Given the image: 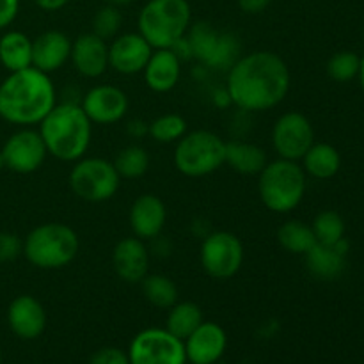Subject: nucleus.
Here are the masks:
<instances>
[{"label": "nucleus", "mask_w": 364, "mask_h": 364, "mask_svg": "<svg viewBox=\"0 0 364 364\" xmlns=\"http://www.w3.org/2000/svg\"><path fill=\"white\" fill-rule=\"evenodd\" d=\"M291 84L290 68L281 55L267 50L240 55L228 70L226 92L231 105L244 112H265L279 105Z\"/></svg>", "instance_id": "obj_1"}, {"label": "nucleus", "mask_w": 364, "mask_h": 364, "mask_svg": "<svg viewBox=\"0 0 364 364\" xmlns=\"http://www.w3.org/2000/svg\"><path fill=\"white\" fill-rule=\"evenodd\" d=\"M57 105V91L50 75L25 68L7 75L0 84V117L18 127H32Z\"/></svg>", "instance_id": "obj_2"}, {"label": "nucleus", "mask_w": 364, "mask_h": 364, "mask_svg": "<svg viewBox=\"0 0 364 364\" xmlns=\"http://www.w3.org/2000/svg\"><path fill=\"white\" fill-rule=\"evenodd\" d=\"M38 132L48 155L60 162H77L91 146L92 123L80 103L60 102L39 123Z\"/></svg>", "instance_id": "obj_3"}, {"label": "nucleus", "mask_w": 364, "mask_h": 364, "mask_svg": "<svg viewBox=\"0 0 364 364\" xmlns=\"http://www.w3.org/2000/svg\"><path fill=\"white\" fill-rule=\"evenodd\" d=\"M80 251V238L63 223H45L28 231L21 255L41 270H59L70 265Z\"/></svg>", "instance_id": "obj_4"}, {"label": "nucleus", "mask_w": 364, "mask_h": 364, "mask_svg": "<svg viewBox=\"0 0 364 364\" xmlns=\"http://www.w3.org/2000/svg\"><path fill=\"white\" fill-rule=\"evenodd\" d=\"M192 23L188 0H148L139 13V34L153 50L171 48L187 34Z\"/></svg>", "instance_id": "obj_5"}, {"label": "nucleus", "mask_w": 364, "mask_h": 364, "mask_svg": "<svg viewBox=\"0 0 364 364\" xmlns=\"http://www.w3.org/2000/svg\"><path fill=\"white\" fill-rule=\"evenodd\" d=\"M302 166L294 160L277 159L267 162L258 174V194L263 205L274 213H290L297 208L308 187Z\"/></svg>", "instance_id": "obj_6"}, {"label": "nucleus", "mask_w": 364, "mask_h": 364, "mask_svg": "<svg viewBox=\"0 0 364 364\" xmlns=\"http://www.w3.org/2000/svg\"><path fill=\"white\" fill-rule=\"evenodd\" d=\"M173 162L183 176H208L226 164V141L210 130L187 132L176 142Z\"/></svg>", "instance_id": "obj_7"}, {"label": "nucleus", "mask_w": 364, "mask_h": 364, "mask_svg": "<svg viewBox=\"0 0 364 364\" xmlns=\"http://www.w3.org/2000/svg\"><path fill=\"white\" fill-rule=\"evenodd\" d=\"M192 59L213 71H228L240 59V41L230 31H219L210 21L191 23L185 34Z\"/></svg>", "instance_id": "obj_8"}, {"label": "nucleus", "mask_w": 364, "mask_h": 364, "mask_svg": "<svg viewBox=\"0 0 364 364\" xmlns=\"http://www.w3.org/2000/svg\"><path fill=\"white\" fill-rule=\"evenodd\" d=\"M70 187L77 198L87 203H105L117 194L121 176L112 162L100 156H82L71 167Z\"/></svg>", "instance_id": "obj_9"}, {"label": "nucleus", "mask_w": 364, "mask_h": 364, "mask_svg": "<svg viewBox=\"0 0 364 364\" xmlns=\"http://www.w3.org/2000/svg\"><path fill=\"white\" fill-rule=\"evenodd\" d=\"M199 262L206 276L226 281L237 276L244 263V245L231 231H212L203 238Z\"/></svg>", "instance_id": "obj_10"}, {"label": "nucleus", "mask_w": 364, "mask_h": 364, "mask_svg": "<svg viewBox=\"0 0 364 364\" xmlns=\"http://www.w3.org/2000/svg\"><path fill=\"white\" fill-rule=\"evenodd\" d=\"M130 364H185L183 341L167 329H144L132 340L128 348Z\"/></svg>", "instance_id": "obj_11"}, {"label": "nucleus", "mask_w": 364, "mask_h": 364, "mask_svg": "<svg viewBox=\"0 0 364 364\" xmlns=\"http://www.w3.org/2000/svg\"><path fill=\"white\" fill-rule=\"evenodd\" d=\"M315 142L313 124L304 114L290 112L281 114L272 127V146L279 159L299 162Z\"/></svg>", "instance_id": "obj_12"}, {"label": "nucleus", "mask_w": 364, "mask_h": 364, "mask_svg": "<svg viewBox=\"0 0 364 364\" xmlns=\"http://www.w3.org/2000/svg\"><path fill=\"white\" fill-rule=\"evenodd\" d=\"M0 151L6 160V169L18 174L36 173L48 156L39 132L28 127H23L9 135Z\"/></svg>", "instance_id": "obj_13"}, {"label": "nucleus", "mask_w": 364, "mask_h": 364, "mask_svg": "<svg viewBox=\"0 0 364 364\" xmlns=\"http://www.w3.org/2000/svg\"><path fill=\"white\" fill-rule=\"evenodd\" d=\"M128 96L123 89L100 84L89 89L80 100V107L92 124H114L128 112Z\"/></svg>", "instance_id": "obj_14"}, {"label": "nucleus", "mask_w": 364, "mask_h": 364, "mask_svg": "<svg viewBox=\"0 0 364 364\" xmlns=\"http://www.w3.org/2000/svg\"><path fill=\"white\" fill-rule=\"evenodd\" d=\"M153 46L139 32L117 34L109 45V68L121 75L142 73Z\"/></svg>", "instance_id": "obj_15"}, {"label": "nucleus", "mask_w": 364, "mask_h": 364, "mask_svg": "<svg viewBox=\"0 0 364 364\" xmlns=\"http://www.w3.org/2000/svg\"><path fill=\"white\" fill-rule=\"evenodd\" d=\"M112 267L121 281L128 284H141L149 270V251L144 240L137 237L121 238L114 245Z\"/></svg>", "instance_id": "obj_16"}, {"label": "nucleus", "mask_w": 364, "mask_h": 364, "mask_svg": "<svg viewBox=\"0 0 364 364\" xmlns=\"http://www.w3.org/2000/svg\"><path fill=\"white\" fill-rule=\"evenodd\" d=\"M70 60L82 77H102L109 70V43L92 32L80 34L71 43Z\"/></svg>", "instance_id": "obj_17"}, {"label": "nucleus", "mask_w": 364, "mask_h": 364, "mask_svg": "<svg viewBox=\"0 0 364 364\" xmlns=\"http://www.w3.org/2000/svg\"><path fill=\"white\" fill-rule=\"evenodd\" d=\"M130 228L134 237L141 240H155L160 237L167 223V208L155 194H142L130 206Z\"/></svg>", "instance_id": "obj_18"}, {"label": "nucleus", "mask_w": 364, "mask_h": 364, "mask_svg": "<svg viewBox=\"0 0 364 364\" xmlns=\"http://www.w3.org/2000/svg\"><path fill=\"white\" fill-rule=\"evenodd\" d=\"M183 345L188 363L215 364L226 352L228 334L219 323L203 322Z\"/></svg>", "instance_id": "obj_19"}, {"label": "nucleus", "mask_w": 364, "mask_h": 364, "mask_svg": "<svg viewBox=\"0 0 364 364\" xmlns=\"http://www.w3.org/2000/svg\"><path fill=\"white\" fill-rule=\"evenodd\" d=\"M7 323L20 340H36L45 333L46 311L32 295H18L7 308Z\"/></svg>", "instance_id": "obj_20"}, {"label": "nucleus", "mask_w": 364, "mask_h": 364, "mask_svg": "<svg viewBox=\"0 0 364 364\" xmlns=\"http://www.w3.org/2000/svg\"><path fill=\"white\" fill-rule=\"evenodd\" d=\"M71 39L60 31H45L32 39V68L50 75L59 71L71 57Z\"/></svg>", "instance_id": "obj_21"}, {"label": "nucleus", "mask_w": 364, "mask_h": 364, "mask_svg": "<svg viewBox=\"0 0 364 364\" xmlns=\"http://www.w3.org/2000/svg\"><path fill=\"white\" fill-rule=\"evenodd\" d=\"M348 249H350V244L347 238H341L334 245L315 244L304 255L306 267L316 279H336L343 274L345 265H347Z\"/></svg>", "instance_id": "obj_22"}, {"label": "nucleus", "mask_w": 364, "mask_h": 364, "mask_svg": "<svg viewBox=\"0 0 364 364\" xmlns=\"http://www.w3.org/2000/svg\"><path fill=\"white\" fill-rule=\"evenodd\" d=\"M183 60L171 48L153 50L144 71V82L153 92H169L178 85L181 78Z\"/></svg>", "instance_id": "obj_23"}, {"label": "nucleus", "mask_w": 364, "mask_h": 364, "mask_svg": "<svg viewBox=\"0 0 364 364\" xmlns=\"http://www.w3.org/2000/svg\"><path fill=\"white\" fill-rule=\"evenodd\" d=\"M265 149L258 144L247 141H228L226 142V164L238 174L245 176H258L267 166Z\"/></svg>", "instance_id": "obj_24"}, {"label": "nucleus", "mask_w": 364, "mask_h": 364, "mask_svg": "<svg viewBox=\"0 0 364 364\" xmlns=\"http://www.w3.org/2000/svg\"><path fill=\"white\" fill-rule=\"evenodd\" d=\"M301 160L306 176L315 180H331L341 167L340 151L327 142H313Z\"/></svg>", "instance_id": "obj_25"}, {"label": "nucleus", "mask_w": 364, "mask_h": 364, "mask_svg": "<svg viewBox=\"0 0 364 364\" xmlns=\"http://www.w3.org/2000/svg\"><path fill=\"white\" fill-rule=\"evenodd\" d=\"M0 64L9 73L32 66V39L20 31L0 36Z\"/></svg>", "instance_id": "obj_26"}, {"label": "nucleus", "mask_w": 364, "mask_h": 364, "mask_svg": "<svg viewBox=\"0 0 364 364\" xmlns=\"http://www.w3.org/2000/svg\"><path fill=\"white\" fill-rule=\"evenodd\" d=\"M203 322V311L196 302L178 301L173 308H169L166 329L178 340L185 341Z\"/></svg>", "instance_id": "obj_27"}, {"label": "nucleus", "mask_w": 364, "mask_h": 364, "mask_svg": "<svg viewBox=\"0 0 364 364\" xmlns=\"http://www.w3.org/2000/svg\"><path fill=\"white\" fill-rule=\"evenodd\" d=\"M277 242L284 251L304 256L316 244V238L311 224H306L302 220H287L277 230Z\"/></svg>", "instance_id": "obj_28"}, {"label": "nucleus", "mask_w": 364, "mask_h": 364, "mask_svg": "<svg viewBox=\"0 0 364 364\" xmlns=\"http://www.w3.org/2000/svg\"><path fill=\"white\" fill-rule=\"evenodd\" d=\"M146 301L159 309H169L178 302V287L164 274H148L141 281Z\"/></svg>", "instance_id": "obj_29"}, {"label": "nucleus", "mask_w": 364, "mask_h": 364, "mask_svg": "<svg viewBox=\"0 0 364 364\" xmlns=\"http://www.w3.org/2000/svg\"><path fill=\"white\" fill-rule=\"evenodd\" d=\"M112 164L121 180L123 178L124 180H135V178L144 176L146 171L149 169V153L139 144L127 146L117 153Z\"/></svg>", "instance_id": "obj_30"}, {"label": "nucleus", "mask_w": 364, "mask_h": 364, "mask_svg": "<svg viewBox=\"0 0 364 364\" xmlns=\"http://www.w3.org/2000/svg\"><path fill=\"white\" fill-rule=\"evenodd\" d=\"M311 230L315 233L316 244L334 245L345 238V220L334 210H323L313 219Z\"/></svg>", "instance_id": "obj_31"}, {"label": "nucleus", "mask_w": 364, "mask_h": 364, "mask_svg": "<svg viewBox=\"0 0 364 364\" xmlns=\"http://www.w3.org/2000/svg\"><path fill=\"white\" fill-rule=\"evenodd\" d=\"M187 134V121L180 114H164L149 123L148 135L160 144L178 142Z\"/></svg>", "instance_id": "obj_32"}, {"label": "nucleus", "mask_w": 364, "mask_h": 364, "mask_svg": "<svg viewBox=\"0 0 364 364\" xmlns=\"http://www.w3.org/2000/svg\"><path fill=\"white\" fill-rule=\"evenodd\" d=\"M359 68H361V57L350 50L336 52L327 60V75L334 82H341V84L358 78Z\"/></svg>", "instance_id": "obj_33"}, {"label": "nucleus", "mask_w": 364, "mask_h": 364, "mask_svg": "<svg viewBox=\"0 0 364 364\" xmlns=\"http://www.w3.org/2000/svg\"><path fill=\"white\" fill-rule=\"evenodd\" d=\"M121 27H123V14H121V7L110 6L105 4L103 7H100L98 11L92 16V34H96L98 38L105 39H114L119 34Z\"/></svg>", "instance_id": "obj_34"}, {"label": "nucleus", "mask_w": 364, "mask_h": 364, "mask_svg": "<svg viewBox=\"0 0 364 364\" xmlns=\"http://www.w3.org/2000/svg\"><path fill=\"white\" fill-rule=\"evenodd\" d=\"M23 251V240L18 235L0 231V263L16 259Z\"/></svg>", "instance_id": "obj_35"}, {"label": "nucleus", "mask_w": 364, "mask_h": 364, "mask_svg": "<svg viewBox=\"0 0 364 364\" xmlns=\"http://www.w3.org/2000/svg\"><path fill=\"white\" fill-rule=\"evenodd\" d=\"M89 364H130L128 354L117 347H103L89 359Z\"/></svg>", "instance_id": "obj_36"}, {"label": "nucleus", "mask_w": 364, "mask_h": 364, "mask_svg": "<svg viewBox=\"0 0 364 364\" xmlns=\"http://www.w3.org/2000/svg\"><path fill=\"white\" fill-rule=\"evenodd\" d=\"M20 0H0V31L9 27L18 16Z\"/></svg>", "instance_id": "obj_37"}, {"label": "nucleus", "mask_w": 364, "mask_h": 364, "mask_svg": "<svg viewBox=\"0 0 364 364\" xmlns=\"http://www.w3.org/2000/svg\"><path fill=\"white\" fill-rule=\"evenodd\" d=\"M272 0H237L238 7L245 14H259L270 6Z\"/></svg>", "instance_id": "obj_38"}, {"label": "nucleus", "mask_w": 364, "mask_h": 364, "mask_svg": "<svg viewBox=\"0 0 364 364\" xmlns=\"http://www.w3.org/2000/svg\"><path fill=\"white\" fill-rule=\"evenodd\" d=\"M36 6L46 13H55V11L64 9L70 4V0H34Z\"/></svg>", "instance_id": "obj_39"}, {"label": "nucleus", "mask_w": 364, "mask_h": 364, "mask_svg": "<svg viewBox=\"0 0 364 364\" xmlns=\"http://www.w3.org/2000/svg\"><path fill=\"white\" fill-rule=\"evenodd\" d=\"M149 132V123L142 119H134L128 123V134L134 135V137H144Z\"/></svg>", "instance_id": "obj_40"}, {"label": "nucleus", "mask_w": 364, "mask_h": 364, "mask_svg": "<svg viewBox=\"0 0 364 364\" xmlns=\"http://www.w3.org/2000/svg\"><path fill=\"white\" fill-rule=\"evenodd\" d=\"M135 0H105V4H110V6H116V7H124V6H130L134 4Z\"/></svg>", "instance_id": "obj_41"}, {"label": "nucleus", "mask_w": 364, "mask_h": 364, "mask_svg": "<svg viewBox=\"0 0 364 364\" xmlns=\"http://www.w3.org/2000/svg\"><path fill=\"white\" fill-rule=\"evenodd\" d=\"M359 82H361V87L364 91V57H361V68H359Z\"/></svg>", "instance_id": "obj_42"}, {"label": "nucleus", "mask_w": 364, "mask_h": 364, "mask_svg": "<svg viewBox=\"0 0 364 364\" xmlns=\"http://www.w3.org/2000/svg\"><path fill=\"white\" fill-rule=\"evenodd\" d=\"M2 169H6V160H4L2 151H0V171H2Z\"/></svg>", "instance_id": "obj_43"}, {"label": "nucleus", "mask_w": 364, "mask_h": 364, "mask_svg": "<svg viewBox=\"0 0 364 364\" xmlns=\"http://www.w3.org/2000/svg\"><path fill=\"white\" fill-rule=\"evenodd\" d=\"M0 364H2V350H0Z\"/></svg>", "instance_id": "obj_44"}, {"label": "nucleus", "mask_w": 364, "mask_h": 364, "mask_svg": "<svg viewBox=\"0 0 364 364\" xmlns=\"http://www.w3.org/2000/svg\"><path fill=\"white\" fill-rule=\"evenodd\" d=\"M185 364H194V363H188V361H187V363H185Z\"/></svg>", "instance_id": "obj_45"}, {"label": "nucleus", "mask_w": 364, "mask_h": 364, "mask_svg": "<svg viewBox=\"0 0 364 364\" xmlns=\"http://www.w3.org/2000/svg\"><path fill=\"white\" fill-rule=\"evenodd\" d=\"M363 36H364V27H363Z\"/></svg>", "instance_id": "obj_46"}]
</instances>
